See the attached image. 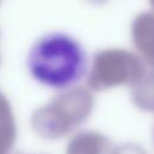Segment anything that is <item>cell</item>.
<instances>
[{"instance_id": "cell-6", "label": "cell", "mask_w": 154, "mask_h": 154, "mask_svg": "<svg viewBox=\"0 0 154 154\" xmlns=\"http://www.w3.org/2000/svg\"><path fill=\"white\" fill-rule=\"evenodd\" d=\"M132 102L143 111H154V71L146 72L131 88Z\"/></svg>"}, {"instance_id": "cell-1", "label": "cell", "mask_w": 154, "mask_h": 154, "mask_svg": "<svg viewBox=\"0 0 154 154\" xmlns=\"http://www.w3.org/2000/svg\"><path fill=\"white\" fill-rule=\"evenodd\" d=\"M31 76L52 88L69 87L84 73L85 53L82 46L65 34H49L41 37L28 58Z\"/></svg>"}, {"instance_id": "cell-7", "label": "cell", "mask_w": 154, "mask_h": 154, "mask_svg": "<svg viewBox=\"0 0 154 154\" xmlns=\"http://www.w3.org/2000/svg\"><path fill=\"white\" fill-rule=\"evenodd\" d=\"M17 135L16 120L11 103L0 111V154H8Z\"/></svg>"}, {"instance_id": "cell-3", "label": "cell", "mask_w": 154, "mask_h": 154, "mask_svg": "<svg viewBox=\"0 0 154 154\" xmlns=\"http://www.w3.org/2000/svg\"><path fill=\"white\" fill-rule=\"evenodd\" d=\"M144 73V63L135 53L120 48L103 49L93 59L88 85L93 90H102L120 84L132 87Z\"/></svg>"}, {"instance_id": "cell-5", "label": "cell", "mask_w": 154, "mask_h": 154, "mask_svg": "<svg viewBox=\"0 0 154 154\" xmlns=\"http://www.w3.org/2000/svg\"><path fill=\"white\" fill-rule=\"evenodd\" d=\"M111 141L100 132L83 131L77 134L69 143L66 154H111Z\"/></svg>"}, {"instance_id": "cell-2", "label": "cell", "mask_w": 154, "mask_h": 154, "mask_svg": "<svg viewBox=\"0 0 154 154\" xmlns=\"http://www.w3.org/2000/svg\"><path fill=\"white\" fill-rule=\"evenodd\" d=\"M93 105L94 97L88 88L73 87L35 109L31 116L32 129L43 138L63 137L89 117Z\"/></svg>"}, {"instance_id": "cell-11", "label": "cell", "mask_w": 154, "mask_h": 154, "mask_svg": "<svg viewBox=\"0 0 154 154\" xmlns=\"http://www.w3.org/2000/svg\"><path fill=\"white\" fill-rule=\"evenodd\" d=\"M0 60H1V57H0Z\"/></svg>"}, {"instance_id": "cell-9", "label": "cell", "mask_w": 154, "mask_h": 154, "mask_svg": "<svg viewBox=\"0 0 154 154\" xmlns=\"http://www.w3.org/2000/svg\"><path fill=\"white\" fill-rule=\"evenodd\" d=\"M7 105H10L8 100H7V99H6V96L0 91V111H1L2 108H5Z\"/></svg>"}, {"instance_id": "cell-10", "label": "cell", "mask_w": 154, "mask_h": 154, "mask_svg": "<svg viewBox=\"0 0 154 154\" xmlns=\"http://www.w3.org/2000/svg\"><path fill=\"white\" fill-rule=\"evenodd\" d=\"M150 6H152V8H153V11H154V1L150 2Z\"/></svg>"}, {"instance_id": "cell-8", "label": "cell", "mask_w": 154, "mask_h": 154, "mask_svg": "<svg viewBox=\"0 0 154 154\" xmlns=\"http://www.w3.org/2000/svg\"><path fill=\"white\" fill-rule=\"evenodd\" d=\"M111 154H146V152L137 144L125 143V144L118 146L117 148L112 149Z\"/></svg>"}, {"instance_id": "cell-4", "label": "cell", "mask_w": 154, "mask_h": 154, "mask_svg": "<svg viewBox=\"0 0 154 154\" xmlns=\"http://www.w3.org/2000/svg\"><path fill=\"white\" fill-rule=\"evenodd\" d=\"M131 37L142 58L154 67V11L142 12L135 17Z\"/></svg>"}]
</instances>
